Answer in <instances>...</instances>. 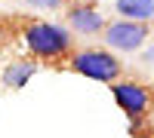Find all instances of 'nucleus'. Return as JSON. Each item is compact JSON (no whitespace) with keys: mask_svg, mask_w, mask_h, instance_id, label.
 Here are the masks:
<instances>
[{"mask_svg":"<svg viewBox=\"0 0 154 138\" xmlns=\"http://www.w3.org/2000/svg\"><path fill=\"white\" fill-rule=\"evenodd\" d=\"M65 22L74 37H99L105 31V16H102V9L93 3V0H86V3H68L65 9Z\"/></svg>","mask_w":154,"mask_h":138,"instance_id":"39448f33","label":"nucleus"},{"mask_svg":"<svg viewBox=\"0 0 154 138\" xmlns=\"http://www.w3.org/2000/svg\"><path fill=\"white\" fill-rule=\"evenodd\" d=\"M25 3H28L31 9H62V3H65V0H25Z\"/></svg>","mask_w":154,"mask_h":138,"instance_id":"6e6552de","label":"nucleus"},{"mask_svg":"<svg viewBox=\"0 0 154 138\" xmlns=\"http://www.w3.org/2000/svg\"><path fill=\"white\" fill-rule=\"evenodd\" d=\"M151 37H154V22H151Z\"/></svg>","mask_w":154,"mask_h":138,"instance_id":"f8f14e48","label":"nucleus"},{"mask_svg":"<svg viewBox=\"0 0 154 138\" xmlns=\"http://www.w3.org/2000/svg\"><path fill=\"white\" fill-rule=\"evenodd\" d=\"M133 138H154V135H151V132H136Z\"/></svg>","mask_w":154,"mask_h":138,"instance_id":"9d476101","label":"nucleus"},{"mask_svg":"<svg viewBox=\"0 0 154 138\" xmlns=\"http://www.w3.org/2000/svg\"><path fill=\"white\" fill-rule=\"evenodd\" d=\"M142 61H145V65H154V46L142 52Z\"/></svg>","mask_w":154,"mask_h":138,"instance_id":"1a4fd4ad","label":"nucleus"},{"mask_svg":"<svg viewBox=\"0 0 154 138\" xmlns=\"http://www.w3.org/2000/svg\"><path fill=\"white\" fill-rule=\"evenodd\" d=\"M111 95H114V104L123 110V117H130V123L148 117V110L154 104L151 92L136 80H114L111 83Z\"/></svg>","mask_w":154,"mask_h":138,"instance_id":"20e7f679","label":"nucleus"},{"mask_svg":"<svg viewBox=\"0 0 154 138\" xmlns=\"http://www.w3.org/2000/svg\"><path fill=\"white\" fill-rule=\"evenodd\" d=\"M34 74H37V61L34 58H12L9 65L3 68V77H0V80H3L6 89H22Z\"/></svg>","mask_w":154,"mask_h":138,"instance_id":"423d86ee","label":"nucleus"},{"mask_svg":"<svg viewBox=\"0 0 154 138\" xmlns=\"http://www.w3.org/2000/svg\"><path fill=\"white\" fill-rule=\"evenodd\" d=\"M68 71L111 86L114 80L123 77V61L117 58V52H111L105 46H86V49H74L68 55Z\"/></svg>","mask_w":154,"mask_h":138,"instance_id":"f03ea898","label":"nucleus"},{"mask_svg":"<svg viewBox=\"0 0 154 138\" xmlns=\"http://www.w3.org/2000/svg\"><path fill=\"white\" fill-rule=\"evenodd\" d=\"M151 37V25L148 22H133V19H114L105 25L102 31V43L105 49L117 55H130V52H139Z\"/></svg>","mask_w":154,"mask_h":138,"instance_id":"7ed1b4c3","label":"nucleus"},{"mask_svg":"<svg viewBox=\"0 0 154 138\" xmlns=\"http://www.w3.org/2000/svg\"><path fill=\"white\" fill-rule=\"evenodd\" d=\"M65 3H86V0H65Z\"/></svg>","mask_w":154,"mask_h":138,"instance_id":"9b49d317","label":"nucleus"},{"mask_svg":"<svg viewBox=\"0 0 154 138\" xmlns=\"http://www.w3.org/2000/svg\"><path fill=\"white\" fill-rule=\"evenodd\" d=\"M22 43L28 55L37 61H62L74 52V34L68 25L49 22V19H31L22 25Z\"/></svg>","mask_w":154,"mask_h":138,"instance_id":"f257e3e1","label":"nucleus"},{"mask_svg":"<svg viewBox=\"0 0 154 138\" xmlns=\"http://www.w3.org/2000/svg\"><path fill=\"white\" fill-rule=\"evenodd\" d=\"M120 19H133V22H154V0H114Z\"/></svg>","mask_w":154,"mask_h":138,"instance_id":"0eeeda50","label":"nucleus"},{"mask_svg":"<svg viewBox=\"0 0 154 138\" xmlns=\"http://www.w3.org/2000/svg\"><path fill=\"white\" fill-rule=\"evenodd\" d=\"M0 40H3V31H0Z\"/></svg>","mask_w":154,"mask_h":138,"instance_id":"ddd939ff","label":"nucleus"}]
</instances>
